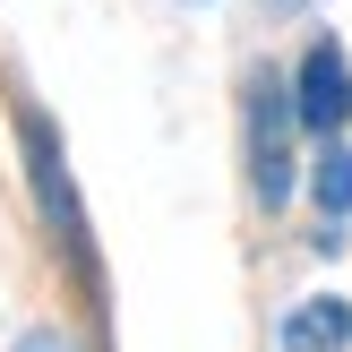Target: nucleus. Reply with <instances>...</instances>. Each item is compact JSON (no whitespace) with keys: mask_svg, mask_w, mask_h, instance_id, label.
I'll return each mask as SVG.
<instances>
[{"mask_svg":"<svg viewBox=\"0 0 352 352\" xmlns=\"http://www.w3.org/2000/svg\"><path fill=\"white\" fill-rule=\"evenodd\" d=\"M17 138H26V181H34V198H43V223H52V241H60L69 275H78L86 292H103V267H95V250H86V206H78V189H69V172H60V138H52V120L34 112V103H17Z\"/></svg>","mask_w":352,"mask_h":352,"instance_id":"1","label":"nucleus"},{"mask_svg":"<svg viewBox=\"0 0 352 352\" xmlns=\"http://www.w3.org/2000/svg\"><path fill=\"white\" fill-rule=\"evenodd\" d=\"M250 181H258L267 206L292 198V95H284V78H267V69L250 78Z\"/></svg>","mask_w":352,"mask_h":352,"instance_id":"2","label":"nucleus"},{"mask_svg":"<svg viewBox=\"0 0 352 352\" xmlns=\"http://www.w3.org/2000/svg\"><path fill=\"white\" fill-rule=\"evenodd\" d=\"M292 120H309L318 138H336L352 120V60L336 43H309L301 52V78H292Z\"/></svg>","mask_w":352,"mask_h":352,"instance_id":"3","label":"nucleus"},{"mask_svg":"<svg viewBox=\"0 0 352 352\" xmlns=\"http://www.w3.org/2000/svg\"><path fill=\"white\" fill-rule=\"evenodd\" d=\"M344 336H352V309L344 301H301L284 318V352H344Z\"/></svg>","mask_w":352,"mask_h":352,"instance_id":"4","label":"nucleus"},{"mask_svg":"<svg viewBox=\"0 0 352 352\" xmlns=\"http://www.w3.org/2000/svg\"><path fill=\"white\" fill-rule=\"evenodd\" d=\"M318 198H327V215H352V146L318 155Z\"/></svg>","mask_w":352,"mask_h":352,"instance_id":"5","label":"nucleus"},{"mask_svg":"<svg viewBox=\"0 0 352 352\" xmlns=\"http://www.w3.org/2000/svg\"><path fill=\"white\" fill-rule=\"evenodd\" d=\"M9 352H78V344H69V336H60V327H34V336H17Z\"/></svg>","mask_w":352,"mask_h":352,"instance_id":"6","label":"nucleus"}]
</instances>
